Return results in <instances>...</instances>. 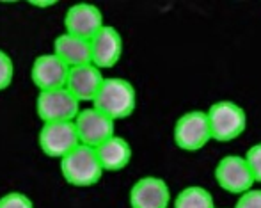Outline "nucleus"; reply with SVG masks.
<instances>
[{
	"mask_svg": "<svg viewBox=\"0 0 261 208\" xmlns=\"http://www.w3.org/2000/svg\"><path fill=\"white\" fill-rule=\"evenodd\" d=\"M137 103L135 87L130 80L121 76H109L103 79L96 96L93 98V107L109 116L112 121L123 119L134 112Z\"/></svg>",
	"mask_w": 261,
	"mask_h": 208,
	"instance_id": "f257e3e1",
	"label": "nucleus"
},
{
	"mask_svg": "<svg viewBox=\"0 0 261 208\" xmlns=\"http://www.w3.org/2000/svg\"><path fill=\"white\" fill-rule=\"evenodd\" d=\"M62 178L73 187H93L103 174L96 149L79 144L61 159Z\"/></svg>",
	"mask_w": 261,
	"mask_h": 208,
	"instance_id": "f03ea898",
	"label": "nucleus"
},
{
	"mask_svg": "<svg viewBox=\"0 0 261 208\" xmlns=\"http://www.w3.org/2000/svg\"><path fill=\"white\" fill-rule=\"evenodd\" d=\"M80 111V101L66 87L39 91L36 112L43 123L73 121Z\"/></svg>",
	"mask_w": 261,
	"mask_h": 208,
	"instance_id": "7ed1b4c3",
	"label": "nucleus"
},
{
	"mask_svg": "<svg viewBox=\"0 0 261 208\" xmlns=\"http://www.w3.org/2000/svg\"><path fill=\"white\" fill-rule=\"evenodd\" d=\"M212 137L219 141H227L240 136L245 128V111L231 100H220L210 107L206 112Z\"/></svg>",
	"mask_w": 261,
	"mask_h": 208,
	"instance_id": "20e7f679",
	"label": "nucleus"
},
{
	"mask_svg": "<svg viewBox=\"0 0 261 208\" xmlns=\"http://www.w3.org/2000/svg\"><path fill=\"white\" fill-rule=\"evenodd\" d=\"M79 142L89 148H98L101 142L114 136V121L98 109H80L73 119Z\"/></svg>",
	"mask_w": 261,
	"mask_h": 208,
	"instance_id": "39448f33",
	"label": "nucleus"
},
{
	"mask_svg": "<svg viewBox=\"0 0 261 208\" xmlns=\"http://www.w3.org/2000/svg\"><path fill=\"white\" fill-rule=\"evenodd\" d=\"M38 144L41 151L50 159L61 160L73 148L80 144L73 121L62 123H43L38 134Z\"/></svg>",
	"mask_w": 261,
	"mask_h": 208,
	"instance_id": "423d86ee",
	"label": "nucleus"
},
{
	"mask_svg": "<svg viewBox=\"0 0 261 208\" xmlns=\"http://www.w3.org/2000/svg\"><path fill=\"white\" fill-rule=\"evenodd\" d=\"M212 137L208 125V116L204 111H189L178 118L174 125L176 144L185 149H197Z\"/></svg>",
	"mask_w": 261,
	"mask_h": 208,
	"instance_id": "0eeeda50",
	"label": "nucleus"
},
{
	"mask_svg": "<svg viewBox=\"0 0 261 208\" xmlns=\"http://www.w3.org/2000/svg\"><path fill=\"white\" fill-rule=\"evenodd\" d=\"M103 14L100 7L94 4H73L64 16V29L68 34L89 41L101 27H103Z\"/></svg>",
	"mask_w": 261,
	"mask_h": 208,
	"instance_id": "6e6552de",
	"label": "nucleus"
},
{
	"mask_svg": "<svg viewBox=\"0 0 261 208\" xmlns=\"http://www.w3.org/2000/svg\"><path fill=\"white\" fill-rule=\"evenodd\" d=\"M91 46V64L98 69L112 68L123 54V38L117 29L103 25L93 38L89 39Z\"/></svg>",
	"mask_w": 261,
	"mask_h": 208,
	"instance_id": "1a4fd4ad",
	"label": "nucleus"
},
{
	"mask_svg": "<svg viewBox=\"0 0 261 208\" xmlns=\"http://www.w3.org/2000/svg\"><path fill=\"white\" fill-rule=\"evenodd\" d=\"M215 176L217 181L231 192H245L254 184V176L240 155L222 157L215 167Z\"/></svg>",
	"mask_w": 261,
	"mask_h": 208,
	"instance_id": "9d476101",
	"label": "nucleus"
},
{
	"mask_svg": "<svg viewBox=\"0 0 261 208\" xmlns=\"http://www.w3.org/2000/svg\"><path fill=\"white\" fill-rule=\"evenodd\" d=\"M171 192L165 180L158 176H142L130 189L132 208H167Z\"/></svg>",
	"mask_w": 261,
	"mask_h": 208,
	"instance_id": "9b49d317",
	"label": "nucleus"
},
{
	"mask_svg": "<svg viewBox=\"0 0 261 208\" xmlns=\"http://www.w3.org/2000/svg\"><path fill=\"white\" fill-rule=\"evenodd\" d=\"M68 73L69 68L52 52L36 57L31 68V79L39 91H48L64 87Z\"/></svg>",
	"mask_w": 261,
	"mask_h": 208,
	"instance_id": "f8f14e48",
	"label": "nucleus"
},
{
	"mask_svg": "<svg viewBox=\"0 0 261 208\" xmlns=\"http://www.w3.org/2000/svg\"><path fill=\"white\" fill-rule=\"evenodd\" d=\"M103 79L105 76L101 75V69H98L94 64H82V66L69 68L64 87L79 101H93Z\"/></svg>",
	"mask_w": 261,
	"mask_h": 208,
	"instance_id": "ddd939ff",
	"label": "nucleus"
},
{
	"mask_svg": "<svg viewBox=\"0 0 261 208\" xmlns=\"http://www.w3.org/2000/svg\"><path fill=\"white\" fill-rule=\"evenodd\" d=\"M54 54L66 64L68 68L91 64V46L87 39L76 38L73 34L57 36L54 41Z\"/></svg>",
	"mask_w": 261,
	"mask_h": 208,
	"instance_id": "4468645a",
	"label": "nucleus"
},
{
	"mask_svg": "<svg viewBox=\"0 0 261 208\" xmlns=\"http://www.w3.org/2000/svg\"><path fill=\"white\" fill-rule=\"evenodd\" d=\"M94 149H96L98 160H100L103 171L123 169L132 159V148L128 141L124 137L116 136V134Z\"/></svg>",
	"mask_w": 261,
	"mask_h": 208,
	"instance_id": "2eb2a0df",
	"label": "nucleus"
},
{
	"mask_svg": "<svg viewBox=\"0 0 261 208\" xmlns=\"http://www.w3.org/2000/svg\"><path fill=\"white\" fill-rule=\"evenodd\" d=\"M174 208H215L213 196L204 187L190 185L176 196Z\"/></svg>",
	"mask_w": 261,
	"mask_h": 208,
	"instance_id": "dca6fc26",
	"label": "nucleus"
},
{
	"mask_svg": "<svg viewBox=\"0 0 261 208\" xmlns=\"http://www.w3.org/2000/svg\"><path fill=\"white\" fill-rule=\"evenodd\" d=\"M0 208H34V203L23 192H7L0 198Z\"/></svg>",
	"mask_w": 261,
	"mask_h": 208,
	"instance_id": "f3484780",
	"label": "nucleus"
},
{
	"mask_svg": "<svg viewBox=\"0 0 261 208\" xmlns=\"http://www.w3.org/2000/svg\"><path fill=\"white\" fill-rule=\"evenodd\" d=\"M14 76V64L13 59L9 57V54L0 50V91L7 89L13 82Z\"/></svg>",
	"mask_w": 261,
	"mask_h": 208,
	"instance_id": "a211bd4d",
	"label": "nucleus"
},
{
	"mask_svg": "<svg viewBox=\"0 0 261 208\" xmlns=\"http://www.w3.org/2000/svg\"><path fill=\"white\" fill-rule=\"evenodd\" d=\"M245 162H247L249 169H251L254 180L261 181V142H256L245 153Z\"/></svg>",
	"mask_w": 261,
	"mask_h": 208,
	"instance_id": "6ab92c4d",
	"label": "nucleus"
},
{
	"mask_svg": "<svg viewBox=\"0 0 261 208\" xmlns=\"http://www.w3.org/2000/svg\"><path fill=\"white\" fill-rule=\"evenodd\" d=\"M234 208H261V189H249L240 196Z\"/></svg>",
	"mask_w": 261,
	"mask_h": 208,
	"instance_id": "aec40b11",
	"label": "nucleus"
},
{
	"mask_svg": "<svg viewBox=\"0 0 261 208\" xmlns=\"http://www.w3.org/2000/svg\"><path fill=\"white\" fill-rule=\"evenodd\" d=\"M32 6H38V7H48V6H54V2H45V4H32Z\"/></svg>",
	"mask_w": 261,
	"mask_h": 208,
	"instance_id": "412c9836",
	"label": "nucleus"
}]
</instances>
